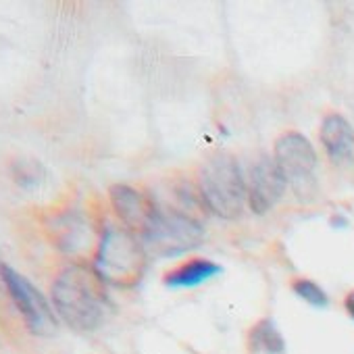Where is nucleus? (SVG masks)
Returning <instances> with one entry per match:
<instances>
[{
	"mask_svg": "<svg viewBox=\"0 0 354 354\" xmlns=\"http://www.w3.org/2000/svg\"><path fill=\"white\" fill-rule=\"evenodd\" d=\"M102 279L94 269L73 263L61 269L50 286V300L57 317L73 331L90 333L104 323L109 298Z\"/></svg>",
	"mask_w": 354,
	"mask_h": 354,
	"instance_id": "1",
	"label": "nucleus"
},
{
	"mask_svg": "<svg viewBox=\"0 0 354 354\" xmlns=\"http://www.w3.org/2000/svg\"><path fill=\"white\" fill-rule=\"evenodd\" d=\"M146 267V248L138 236L117 223H104L96 252L94 271L111 286L129 288L140 281Z\"/></svg>",
	"mask_w": 354,
	"mask_h": 354,
	"instance_id": "2",
	"label": "nucleus"
},
{
	"mask_svg": "<svg viewBox=\"0 0 354 354\" xmlns=\"http://www.w3.org/2000/svg\"><path fill=\"white\" fill-rule=\"evenodd\" d=\"M198 186L209 211L221 219H238L248 203V184L232 152H215L205 160Z\"/></svg>",
	"mask_w": 354,
	"mask_h": 354,
	"instance_id": "3",
	"label": "nucleus"
},
{
	"mask_svg": "<svg viewBox=\"0 0 354 354\" xmlns=\"http://www.w3.org/2000/svg\"><path fill=\"white\" fill-rule=\"evenodd\" d=\"M205 240L203 225L188 213L175 209H158V215L142 238L146 252L154 257H177L198 248Z\"/></svg>",
	"mask_w": 354,
	"mask_h": 354,
	"instance_id": "4",
	"label": "nucleus"
},
{
	"mask_svg": "<svg viewBox=\"0 0 354 354\" xmlns=\"http://www.w3.org/2000/svg\"><path fill=\"white\" fill-rule=\"evenodd\" d=\"M273 158L281 169L288 186L298 198H310L317 192L315 169L319 165L317 150L300 131H286L275 140Z\"/></svg>",
	"mask_w": 354,
	"mask_h": 354,
	"instance_id": "5",
	"label": "nucleus"
},
{
	"mask_svg": "<svg viewBox=\"0 0 354 354\" xmlns=\"http://www.w3.org/2000/svg\"><path fill=\"white\" fill-rule=\"evenodd\" d=\"M0 281L5 283L15 308L19 310L32 333L42 337L57 333L59 321L53 304L26 275H21L11 265L3 263V267H0Z\"/></svg>",
	"mask_w": 354,
	"mask_h": 354,
	"instance_id": "6",
	"label": "nucleus"
},
{
	"mask_svg": "<svg viewBox=\"0 0 354 354\" xmlns=\"http://www.w3.org/2000/svg\"><path fill=\"white\" fill-rule=\"evenodd\" d=\"M42 225L53 246L67 254H77L90 246L92 223L86 213L75 205L48 209V213H44L42 217Z\"/></svg>",
	"mask_w": 354,
	"mask_h": 354,
	"instance_id": "7",
	"label": "nucleus"
},
{
	"mask_svg": "<svg viewBox=\"0 0 354 354\" xmlns=\"http://www.w3.org/2000/svg\"><path fill=\"white\" fill-rule=\"evenodd\" d=\"M109 198H111V205H113L121 225L127 227L133 236H138L142 240L148 234V230L152 227L160 207L148 194H144L142 190L127 186V184L111 186Z\"/></svg>",
	"mask_w": 354,
	"mask_h": 354,
	"instance_id": "8",
	"label": "nucleus"
},
{
	"mask_svg": "<svg viewBox=\"0 0 354 354\" xmlns=\"http://www.w3.org/2000/svg\"><path fill=\"white\" fill-rule=\"evenodd\" d=\"M288 182L273 156H261L248 175V207L254 215H267L283 196Z\"/></svg>",
	"mask_w": 354,
	"mask_h": 354,
	"instance_id": "9",
	"label": "nucleus"
},
{
	"mask_svg": "<svg viewBox=\"0 0 354 354\" xmlns=\"http://www.w3.org/2000/svg\"><path fill=\"white\" fill-rule=\"evenodd\" d=\"M319 140L327 158L335 167H354V127L344 115H325L321 121Z\"/></svg>",
	"mask_w": 354,
	"mask_h": 354,
	"instance_id": "10",
	"label": "nucleus"
},
{
	"mask_svg": "<svg viewBox=\"0 0 354 354\" xmlns=\"http://www.w3.org/2000/svg\"><path fill=\"white\" fill-rule=\"evenodd\" d=\"M221 265H217L211 259H190L182 265H177L169 273H165V286L171 290H182V288H196L221 273Z\"/></svg>",
	"mask_w": 354,
	"mask_h": 354,
	"instance_id": "11",
	"label": "nucleus"
},
{
	"mask_svg": "<svg viewBox=\"0 0 354 354\" xmlns=\"http://www.w3.org/2000/svg\"><path fill=\"white\" fill-rule=\"evenodd\" d=\"M250 348L263 354H281L286 339L271 319H263L250 329Z\"/></svg>",
	"mask_w": 354,
	"mask_h": 354,
	"instance_id": "12",
	"label": "nucleus"
},
{
	"mask_svg": "<svg viewBox=\"0 0 354 354\" xmlns=\"http://www.w3.org/2000/svg\"><path fill=\"white\" fill-rule=\"evenodd\" d=\"M290 288H292V292H294L300 300H304L306 304H310V306H315V308H325V306L329 304V296H327L325 290H323L319 283H315L313 279L296 277V279H292Z\"/></svg>",
	"mask_w": 354,
	"mask_h": 354,
	"instance_id": "13",
	"label": "nucleus"
},
{
	"mask_svg": "<svg viewBox=\"0 0 354 354\" xmlns=\"http://www.w3.org/2000/svg\"><path fill=\"white\" fill-rule=\"evenodd\" d=\"M344 308H346L348 317L354 319V290H350V292L346 294V298H344Z\"/></svg>",
	"mask_w": 354,
	"mask_h": 354,
	"instance_id": "14",
	"label": "nucleus"
},
{
	"mask_svg": "<svg viewBox=\"0 0 354 354\" xmlns=\"http://www.w3.org/2000/svg\"><path fill=\"white\" fill-rule=\"evenodd\" d=\"M0 267H3V261H0Z\"/></svg>",
	"mask_w": 354,
	"mask_h": 354,
	"instance_id": "15",
	"label": "nucleus"
}]
</instances>
